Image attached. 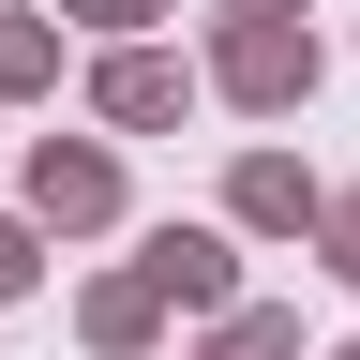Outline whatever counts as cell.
<instances>
[{"label": "cell", "instance_id": "cell-1", "mask_svg": "<svg viewBox=\"0 0 360 360\" xmlns=\"http://www.w3.org/2000/svg\"><path fill=\"white\" fill-rule=\"evenodd\" d=\"M225 90H240V105H285V90H315V45L300 30H240L225 45Z\"/></svg>", "mask_w": 360, "mask_h": 360}, {"label": "cell", "instance_id": "cell-2", "mask_svg": "<svg viewBox=\"0 0 360 360\" xmlns=\"http://www.w3.org/2000/svg\"><path fill=\"white\" fill-rule=\"evenodd\" d=\"M105 195H120L105 150H45V165H30V210H45V225H105Z\"/></svg>", "mask_w": 360, "mask_h": 360}, {"label": "cell", "instance_id": "cell-3", "mask_svg": "<svg viewBox=\"0 0 360 360\" xmlns=\"http://www.w3.org/2000/svg\"><path fill=\"white\" fill-rule=\"evenodd\" d=\"M150 300H225V240L165 225V240H150Z\"/></svg>", "mask_w": 360, "mask_h": 360}, {"label": "cell", "instance_id": "cell-4", "mask_svg": "<svg viewBox=\"0 0 360 360\" xmlns=\"http://www.w3.org/2000/svg\"><path fill=\"white\" fill-rule=\"evenodd\" d=\"M165 105H180L165 60H105V120H165Z\"/></svg>", "mask_w": 360, "mask_h": 360}, {"label": "cell", "instance_id": "cell-5", "mask_svg": "<svg viewBox=\"0 0 360 360\" xmlns=\"http://www.w3.org/2000/svg\"><path fill=\"white\" fill-rule=\"evenodd\" d=\"M240 210H255V225H300L315 195H300V165H240Z\"/></svg>", "mask_w": 360, "mask_h": 360}, {"label": "cell", "instance_id": "cell-6", "mask_svg": "<svg viewBox=\"0 0 360 360\" xmlns=\"http://www.w3.org/2000/svg\"><path fill=\"white\" fill-rule=\"evenodd\" d=\"M45 60H60L45 30H0V90H45Z\"/></svg>", "mask_w": 360, "mask_h": 360}, {"label": "cell", "instance_id": "cell-7", "mask_svg": "<svg viewBox=\"0 0 360 360\" xmlns=\"http://www.w3.org/2000/svg\"><path fill=\"white\" fill-rule=\"evenodd\" d=\"M30 285V225H0V300H15Z\"/></svg>", "mask_w": 360, "mask_h": 360}, {"label": "cell", "instance_id": "cell-8", "mask_svg": "<svg viewBox=\"0 0 360 360\" xmlns=\"http://www.w3.org/2000/svg\"><path fill=\"white\" fill-rule=\"evenodd\" d=\"M345 360H360V345H345Z\"/></svg>", "mask_w": 360, "mask_h": 360}]
</instances>
